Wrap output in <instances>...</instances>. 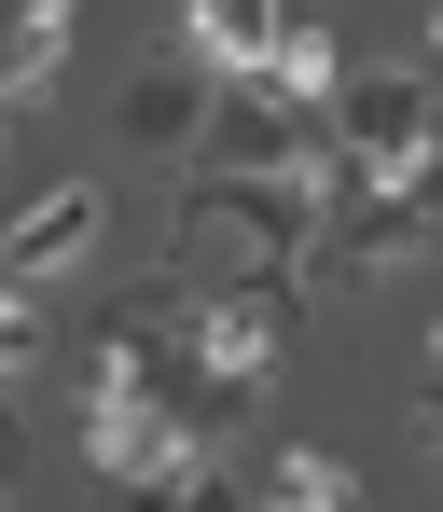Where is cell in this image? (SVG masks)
I'll return each mask as SVG.
<instances>
[{"label": "cell", "mask_w": 443, "mask_h": 512, "mask_svg": "<svg viewBox=\"0 0 443 512\" xmlns=\"http://www.w3.org/2000/svg\"><path fill=\"white\" fill-rule=\"evenodd\" d=\"M319 180H180V263L167 277H305Z\"/></svg>", "instance_id": "obj_1"}, {"label": "cell", "mask_w": 443, "mask_h": 512, "mask_svg": "<svg viewBox=\"0 0 443 512\" xmlns=\"http://www.w3.org/2000/svg\"><path fill=\"white\" fill-rule=\"evenodd\" d=\"M97 236H111L97 180H42L28 208H0V277H14V291H56V277L97 263Z\"/></svg>", "instance_id": "obj_4"}, {"label": "cell", "mask_w": 443, "mask_h": 512, "mask_svg": "<svg viewBox=\"0 0 443 512\" xmlns=\"http://www.w3.org/2000/svg\"><path fill=\"white\" fill-rule=\"evenodd\" d=\"M42 291H14V277H0V388H28V374H42Z\"/></svg>", "instance_id": "obj_10"}, {"label": "cell", "mask_w": 443, "mask_h": 512, "mask_svg": "<svg viewBox=\"0 0 443 512\" xmlns=\"http://www.w3.org/2000/svg\"><path fill=\"white\" fill-rule=\"evenodd\" d=\"M70 28H84V0H28V14H14V42H0V84L28 97V111H42V84H56Z\"/></svg>", "instance_id": "obj_9"}, {"label": "cell", "mask_w": 443, "mask_h": 512, "mask_svg": "<svg viewBox=\"0 0 443 512\" xmlns=\"http://www.w3.org/2000/svg\"><path fill=\"white\" fill-rule=\"evenodd\" d=\"M333 153H347V180H416L443 153L430 70H347V97H333Z\"/></svg>", "instance_id": "obj_3"}, {"label": "cell", "mask_w": 443, "mask_h": 512, "mask_svg": "<svg viewBox=\"0 0 443 512\" xmlns=\"http://www.w3.org/2000/svg\"><path fill=\"white\" fill-rule=\"evenodd\" d=\"M250 499H264V512H360V471H347V457H319V443H277Z\"/></svg>", "instance_id": "obj_8"}, {"label": "cell", "mask_w": 443, "mask_h": 512, "mask_svg": "<svg viewBox=\"0 0 443 512\" xmlns=\"http://www.w3.org/2000/svg\"><path fill=\"white\" fill-rule=\"evenodd\" d=\"M28 485V416H14V388H0V499Z\"/></svg>", "instance_id": "obj_11"}, {"label": "cell", "mask_w": 443, "mask_h": 512, "mask_svg": "<svg viewBox=\"0 0 443 512\" xmlns=\"http://www.w3.org/2000/svg\"><path fill=\"white\" fill-rule=\"evenodd\" d=\"M333 125H305V111H277L264 84H208V139H194V167L180 180H319L333 194Z\"/></svg>", "instance_id": "obj_2"}, {"label": "cell", "mask_w": 443, "mask_h": 512, "mask_svg": "<svg viewBox=\"0 0 443 512\" xmlns=\"http://www.w3.org/2000/svg\"><path fill=\"white\" fill-rule=\"evenodd\" d=\"M430 457H443V402H430Z\"/></svg>", "instance_id": "obj_13"}, {"label": "cell", "mask_w": 443, "mask_h": 512, "mask_svg": "<svg viewBox=\"0 0 443 512\" xmlns=\"http://www.w3.org/2000/svg\"><path fill=\"white\" fill-rule=\"evenodd\" d=\"M430 70H443V0H430Z\"/></svg>", "instance_id": "obj_12"}, {"label": "cell", "mask_w": 443, "mask_h": 512, "mask_svg": "<svg viewBox=\"0 0 443 512\" xmlns=\"http://www.w3.org/2000/svg\"><path fill=\"white\" fill-rule=\"evenodd\" d=\"M111 139L153 153V167H194V139H208V70H194V56H180V70H139L125 111H111Z\"/></svg>", "instance_id": "obj_6"}, {"label": "cell", "mask_w": 443, "mask_h": 512, "mask_svg": "<svg viewBox=\"0 0 443 512\" xmlns=\"http://www.w3.org/2000/svg\"><path fill=\"white\" fill-rule=\"evenodd\" d=\"M84 471H97V499L111 485H180V471H208V443L167 402H84Z\"/></svg>", "instance_id": "obj_5"}, {"label": "cell", "mask_w": 443, "mask_h": 512, "mask_svg": "<svg viewBox=\"0 0 443 512\" xmlns=\"http://www.w3.org/2000/svg\"><path fill=\"white\" fill-rule=\"evenodd\" d=\"M180 42H194L208 84H250L264 42H277V0H180Z\"/></svg>", "instance_id": "obj_7"}]
</instances>
